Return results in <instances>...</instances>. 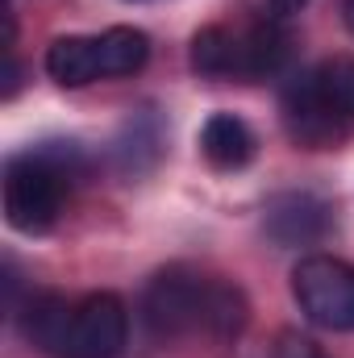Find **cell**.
<instances>
[{
  "label": "cell",
  "mask_w": 354,
  "mask_h": 358,
  "mask_svg": "<svg viewBox=\"0 0 354 358\" xmlns=\"http://www.w3.org/2000/svg\"><path fill=\"white\" fill-rule=\"evenodd\" d=\"M142 317L155 338H183V334H208V338H238L250 321V304L242 287L225 279H208L196 271H159L142 296Z\"/></svg>",
  "instance_id": "obj_1"
},
{
  "label": "cell",
  "mask_w": 354,
  "mask_h": 358,
  "mask_svg": "<svg viewBox=\"0 0 354 358\" xmlns=\"http://www.w3.org/2000/svg\"><path fill=\"white\" fill-rule=\"evenodd\" d=\"M84 176V155L76 142H50L29 155L8 159L4 167V217L17 234H46L59 213L67 183Z\"/></svg>",
  "instance_id": "obj_2"
},
{
  "label": "cell",
  "mask_w": 354,
  "mask_h": 358,
  "mask_svg": "<svg viewBox=\"0 0 354 358\" xmlns=\"http://www.w3.org/2000/svg\"><path fill=\"white\" fill-rule=\"evenodd\" d=\"M283 121L304 146H334L354 134V59L338 55L283 88Z\"/></svg>",
  "instance_id": "obj_3"
},
{
  "label": "cell",
  "mask_w": 354,
  "mask_h": 358,
  "mask_svg": "<svg viewBox=\"0 0 354 358\" xmlns=\"http://www.w3.org/2000/svg\"><path fill=\"white\" fill-rule=\"evenodd\" d=\"M300 313L330 334H354V267L334 255H309L292 267Z\"/></svg>",
  "instance_id": "obj_4"
},
{
  "label": "cell",
  "mask_w": 354,
  "mask_h": 358,
  "mask_svg": "<svg viewBox=\"0 0 354 358\" xmlns=\"http://www.w3.org/2000/svg\"><path fill=\"white\" fill-rule=\"evenodd\" d=\"M129 346V308L113 292H92L71 300L67 350L63 358H117Z\"/></svg>",
  "instance_id": "obj_5"
},
{
  "label": "cell",
  "mask_w": 354,
  "mask_h": 358,
  "mask_svg": "<svg viewBox=\"0 0 354 358\" xmlns=\"http://www.w3.org/2000/svg\"><path fill=\"white\" fill-rule=\"evenodd\" d=\"M263 225L279 246H313L330 234V204L313 192H283L267 200Z\"/></svg>",
  "instance_id": "obj_6"
},
{
  "label": "cell",
  "mask_w": 354,
  "mask_h": 358,
  "mask_svg": "<svg viewBox=\"0 0 354 358\" xmlns=\"http://www.w3.org/2000/svg\"><path fill=\"white\" fill-rule=\"evenodd\" d=\"M259 142L250 134V125L234 113H213L200 129V155L217 167V171H242L255 159Z\"/></svg>",
  "instance_id": "obj_7"
},
{
  "label": "cell",
  "mask_w": 354,
  "mask_h": 358,
  "mask_svg": "<svg viewBox=\"0 0 354 358\" xmlns=\"http://www.w3.org/2000/svg\"><path fill=\"white\" fill-rule=\"evenodd\" d=\"M288 55H292V38L279 17H267L259 25H250L246 34H238V76L246 80L275 76L288 63Z\"/></svg>",
  "instance_id": "obj_8"
},
{
  "label": "cell",
  "mask_w": 354,
  "mask_h": 358,
  "mask_svg": "<svg viewBox=\"0 0 354 358\" xmlns=\"http://www.w3.org/2000/svg\"><path fill=\"white\" fill-rule=\"evenodd\" d=\"M46 71L55 84L63 88H88L96 80H104V63H100V38H55L46 50Z\"/></svg>",
  "instance_id": "obj_9"
},
{
  "label": "cell",
  "mask_w": 354,
  "mask_h": 358,
  "mask_svg": "<svg viewBox=\"0 0 354 358\" xmlns=\"http://www.w3.org/2000/svg\"><path fill=\"white\" fill-rule=\"evenodd\" d=\"M67 321H71V300H63V296H34L25 317H21V329H25L29 346H38L46 358H63V350H67Z\"/></svg>",
  "instance_id": "obj_10"
},
{
  "label": "cell",
  "mask_w": 354,
  "mask_h": 358,
  "mask_svg": "<svg viewBox=\"0 0 354 358\" xmlns=\"http://www.w3.org/2000/svg\"><path fill=\"white\" fill-rule=\"evenodd\" d=\"M150 59V38L142 29H129V25H113L100 34V63H104V80H121V76H134L142 71Z\"/></svg>",
  "instance_id": "obj_11"
},
{
  "label": "cell",
  "mask_w": 354,
  "mask_h": 358,
  "mask_svg": "<svg viewBox=\"0 0 354 358\" xmlns=\"http://www.w3.org/2000/svg\"><path fill=\"white\" fill-rule=\"evenodd\" d=\"M192 67L200 76H238V34L208 25L192 38Z\"/></svg>",
  "instance_id": "obj_12"
},
{
  "label": "cell",
  "mask_w": 354,
  "mask_h": 358,
  "mask_svg": "<svg viewBox=\"0 0 354 358\" xmlns=\"http://www.w3.org/2000/svg\"><path fill=\"white\" fill-rule=\"evenodd\" d=\"M275 358H330V355H325L317 342L300 338V334H283L279 346H275Z\"/></svg>",
  "instance_id": "obj_13"
},
{
  "label": "cell",
  "mask_w": 354,
  "mask_h": 358,
  "mask_svg": "<svg viewBox=\"0 0 354 358\" xmlns=\"http://www.w3.org/2000/svg\"><path fill=\"white\" fill-rule=\"evenodd\" d=\"M267 4H271V17H279V21H288L304 8V0H267Z\"/></svg>",
  "instance_id": "obj_14"
},
{
  "label": "cell",
  "mask_w": 354,
  "mask_h": 358,
  "mask_svg": "<svg viewBox=\"0 0 354 358\" xmlns=\"http://www.w3.org/2000/svg\"><path fill=\"white\" fill-rule=\"evenodd\" d=\"M346 25L354 29V0H346Z\"/></svg>",
  "instance_id": "obj_15"
}]
</instances>
